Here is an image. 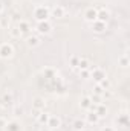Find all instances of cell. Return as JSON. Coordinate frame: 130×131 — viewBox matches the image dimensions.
Returning <instances> with one entry per match:
<instances>
[{
	"instance_id": "cell-1",
	"label": "cell",
	"mask_w": 130,
	"mask_h": 131,
	"mask_svg": "<svg viewBox=\"0 0 130 131\" xmlns=\"http://www.w3.org/2000/svg\"><path fill=\"white\" fill-rule=\"evenodd\" d=\"M49 15H51V9H49L48 6H43V5L35 6V9H34V17H35L37 21H46V20L49 18Z\"/></svg>"
},
{
	"instance_id": "cell-2",
	"label": "cell",
	"mask_w": 130,
	"mask_h": 131,
	"mask_svg": "<svg viewBox=\"0 0 130 131\" xmlns=\"http://www.w3.org/2000/svg\"><path fill=\"white\" fill-rule=\"evenodd\" d=\"M89 72H90V78L95 81V82H101L104 78H107V75H106V72H104V69H101V67H97V66H90L89 67Z\"/></svg>"
},
{
	"instance_id": "cell-3",
	"label": "cell",
	"mask_w": 130,
	"mask_h": 131,
	"mask_svg": "<svg viewBox=\"0 0 130 131\" xmlns=\"http://www.w3.org/2000/svg\"><path fill=\"white\" fill-rule=\"evenodd\" d=\"M12 57H14V46L11 43H2L0 44V58L9 60Z\"/></svg>"
},
{
	"instance_id": "cell-4",
	"label": "cell",
	"mask_w": 130,
	"mask_h": 131,
	"mask_svg": "<svg viewBox=\"0 0 130 131\" xmlns=\"http://www.w3.org/2000/svg\"><path fill=\"white\" fill-rule=\"evenodd\" d=\"M37 32L38 34H41V35H49V34L52 32V25L46 20V21H38V25H37Z\"/></svg>"
},
{
	"instance_id": "cell-5",
	"label": "cell",
	"mask_w": 130,
	"mask_h": 131,
	"mask_svg": "<svg viewBox=\"0 0 130 131\" xmlns=\"http://www.w3.org/2000/svg\"><path fill=\"white\" fill-rule=\"evenodd\" d=\"M84 20L86 21H89V23H94L95 20H97L98 17V9L97 8H94V6H90V8H87L86 11H84Z\"/></svg>"
},
{
	"instance_id": "cell-6",
	"label": "cell",
	"mask_w": 130,
	"mask_h": 131,
	"mask_svg": "<svg viewBox=\"0 0 130 131\" xmlns=\"http://www.w3.org/2000/svg\"><path fill=\"white\" fill-rule=\"evenodd\" d=\"M17 28H18L20 34H22V35H25V37H28V35L31 34V29H32L31 23H29V21H26V20H20V21L17 23Z\"/></svg>"
},
{
	"instance_id": "cell-7",
	"label": "cell",
	"mask_w": 130,
	"mask_h": 131,
	"mask_svg": "<svg viewBox=\"0 0 130 131\" xmlns=\"http://www.w3.org/2000/svg\"><path fill=\"white\" fill-rule=\"evenodd\" d=\"M48 127H49L51 130H58V128L61 127V119H60L58 116H51L49 121H48Z\"/></svg>"
},
{
	"instance_id": "cell-8",
	"label": "cell",
	"mask_w": 130,
	"mask_h": 131,
	"mask_svg": "<svg viewBox=\"0 0 130 131\" xmlns=\"http://www.w3.org/2000/svg\"><path fill=\"white\" fill-rule=\"evenodd\" d=\"M90 26H92V31L97 34H101L107 29V23H103V21H98V20H95L94 23H90Z\"/></svg>"
},
{
	"instance_id": "cell-9",
	"label": "cell",
	"mask_w": 130,
	"mask_h": 131,
	"mask_svg": "<svg viewBox=\"0 0 130 131\" xmlns=\"http://www.w3.org/2000/svg\"><path fill=\"white\" fill-rule=\"evenodd\" d=\"M52 17H55V18H64L66 17V8L61 6V5H57L52 9Z\"/></svg>"
},
{
	"instance_id": "cell-10",
	"label": "cell",
	"mask_w": 130,
	"mask_h": 131,
	"mask_svg": "<svg viewBox=\"0 0 130 131\" xmlns=\"http://www.w3.org/2000/svg\"><path fill=\"white\" fill-rule=\"evenodd\" d=\"M99 116H98L95 111H89L87 114H86V119H84V122L86 124H90V125H95V124H98L99 122Z\"/></svg>"
},
{
	"instance_id": "cell-11",
	"label": "cell",
	"mask_w": 130,
	"mask_h": 131,
	"mask_svg": "<svg viewBox=\"0 0 130 131\" xmlns=\"http://www.w3.org/2000/svg\"><path fill=\"white\" fill-rule=\"evenodd\" d=\"M0 101H2V104L5 105V108H6V105H9V104L14 102V95H12V92H5V93L0 96Z\"/></svg>"
},
{
	"instance_id": "cell-12",
	"label": "cell",
	"mask_w": 130,
	"mask_h": 131,
	"mask_svg": "<svg viewBox=\"0 0 130 131\" xmlns=\"http://www.w3.org/2000/svg\"><path fill=\"white\" fill-rule=\"evenodd\" d=\"M46 99H43V98H35L32 101V108L34 110H40V111H43L44 110V107H46Z\"/></svg>"
},
{
	"instance_id": "cell-13",
	"label": "cell",
	"mask_w": 130,
	"mask_h": 131,
	"mask_svg": "<svg viewBox=\"0 0 130 131\" xmlns=\"http://www.w3.org/2000/svg\"><path fill=\"white\" fill-rule=\"evenodd\" d=\"M5 131H22V125L17 121H8L6 127L3 128Z\"/></svg>"
},
{
	"instance_id": "cell-14",
	"label": "cell",
	"mask_w": 130,
	"mask_h": 131,
	"mask_svg": "<svg viewBox=\"0 0 130 131\" xmlns=\"http://www.w3.org/2000/svg\"><path fill=\"white\" fill-rule=\"evenodd\" d=\"M92 104H94V102H92L90 96H83V98L80 99V108H81V110H86V111H89Z\"/></svg>"
},
{
	"instance_id": "cell-15",
	"label": "cell",
	"mask_w": 130,
	"mask_h": 131,
	"mask_svg": "<svg viewBox=\"0 0 130 131\" xmlns=\"http://www.w3.org/2000/svg\"><path fill=\"white\" fill-rule=\"evenodd\" d=\"M90 66H92V64H90L89 58H86V57H80V63H78V67H77V70H75V72H80V70H87Z\"/></svg>"
},
{
	"instance_id": "cell-16",
	"label": "cell",
	"mask_w": 130,
	"mask_h": 131,
	"mask_svg": "<svg viewBox=\"0 0 130 131\" xmlns=\"http://www.w3.org/2000/svg\"><path fill=\"white\" fill-rule=\"evenodd\" d=\"M40 43H41V41H40V38H38L37 35H31V34H29V35L26 37V44H28L29 47H37V46H40Z\"/></svg>"
},
{
	"instance_id": "cell-17",
	"label": "cell",
	"mask_w": 130,
	"mask_h": 131,
	"mask_svg": "<svg viewBox=\"0 0 130 131\" xmlns=\"http://www.w3.org/2000/svg\"><path fill=\"white\" fill-rule=\"evenodd\" d=\"M116 124H118L119 127H123V128H127V127H129V116H127V113L119 114V116L116 117Z\"/></svg>"
},
{
	"instance_id": "cell-18",
	"label": "cell",
	"mask_w": 130,
	"mask_h": 131,
	"mask_svg": "<svg viewBox=\"0 0 130 131\" xmlns=\"http://www.w3.org/2000/svg\"><path fill=\"white\" fill-rule=\"evenodd\" d=\"M97 20L98 21H103V23H107V21L110 20V12H109L107 9H101V11H98Z\"/></svg>"
},
{
	"instance_id": "cell-19",
	"label": "cell",
	"mask_w": 130,
	"mask_h": 131,
	"mask_svg": "<svg viewBox=\"0 0 130 131\" xmlns=\"http://www.w3.org/2000/svg\"><path fill=\"white\" fill-rule=\"evenodd\" d=\"M49 117H51V114H49V113H46V111L43 110V111L38 114V117H37L35 121H37L40 125H48V121H49Z\"/></svg>"
},
{
	"instance_id": "cell-20",
	"label": "cell",
	"mask_w": 130,
	"mask_h": 131,
	"mask_svg": "<svg viewBox=\"0 0 130 131\" xmlns=\"http://www.w3.org/2000/svg\"><path fill=\"white\" fill-rule=\"evenodd\" d=\"M72 128L75 131H83L86 128V122H84L83 119H75V121L72 122Z\"/></svg>"
},
{
	"instance_id": "cell-21",
	"label": "cell",
	"mask_w": 130,
	"mask_h": 131,
	"mask_svg": "<svg viewBox=\"0 0 130 131\" xmlns=\"http://www.w3.org/2000/svg\"><path fill=\"white\" fill-rule=\"evenodd\" d=\"M95 113H97L99 117H104L107 114V107L101 102V104H97V108H95Z\"/></svg>"
},
{
	"instance_id": "cell-22",
	"label": "cell",
	"mask_w": 130,
	"mask_h": 131,
	"mask_svg": "<svg viewBox=\"0 0 130 131\" xmlns=\"http://www.w3.org/2000/svg\"><path fill=\"white\" fill-rule=\"evenodd\" d=\"M8 34H9L11 38H20V37H22V34L18 31L17 25H15V26H9V28H8Z\"/></svg>"
},
{
	"instance_id": "cell-23",
	"label": "cell",
	"mask_w": 130,
	"mask_h": 131,
	"mask_svg": "<svg viewBox=\"0 0 130 131\" xmlns=\"http://www.w3.org/2000/svg\"><path fill=\"white\" fill-rule=\"evenodd\" d=\"M78 63H80V57H78V55H72V57H70V60H69V66H70L73 70H77Z\"/></svg>"
},
{
	"instance_id": "cell-24",
	"label": "cell",
	"mask_w": 130,
	"mask_h": 131,
	"mask_svg": "<svg viewBox=\"0 0 130 131\" xmlns=\"http://www.w3.org/2000/svg\"><path fill=\"white\" fill-rule=\"evenodd\" d=\"M98 84H99L104 90H110V89H112V81H110L109 78H104V79H103L101 82H98Z\"/></svg>"
},
{
	"instance_id": "cell-25",
	"label": "cell",
	"mask_w": 130,
	"mask_h": 131,
	"mask_svg": "<svg viewBox=\"0 0 130 131\" xmlns=\"http://www.w3.org/2000/svg\"><path fill=\"white\" fill-rule=\"evenodd\" d=\"M118 64L121 67H129V57H127V53H124L123 57L118 58Z\"/></svg>"
},
{
	"instance_id": "cell-26",
	"label": "cell",
	"mask_w": 130,
	"mask_h": 131,
	"mask_svg": "<svg viewBox=\"0 0 130 131\" xmlns=\"http://www.w3.org/2000/svg\"><path fill=\"white\" fill-rule=\"evenodd\" d=\"M43 72H44L46 78H49V79H51V78H52L54 75H57V70H55V69H52V67H46V69H44Z\"/></svg>"
},
{
	"instance_id": "cell-27",
	"label": "cell",
	"mask_w": 130,
	"mask_h": 131,
	"mask_svg": "<svg viewBox=\"0 0 130 131\" xmlns=\"http://www.w3.org/2000/svg\"><path fill=\"white\" fill-rule=\"evenodd\" d=\"M12 114H14L15 117L22 116V114H23V108H22L20 105H15V107H14V110H12Z\"/></svg>"
},
{
	"instance_id": "cell-28",
	"label": "cell",
	"mask_w": 130,
	"mask_h": 131,
	"mask_svg": "<svg viewBox=\"0 0 130 131\" xmlns=\"http://www.w3.org/2000/svg\"><path fill=\"white\" fill-rule=\"evenodd\" d=\"M103 93H104V89L99 85V84H95V87H94V95H98V96H103Z\"/></svg>"
},
{
	"instance_id": "cell-29",
	"label": "cell",
	"mask_w": 130,
	"mask_h": 131,
	"mask_svg": "<svg viewBox=\"0 0 130 131\" xmlns=\"http://www.w3.org/2000/svg\"><path fill=\"white\" fill-rule=\"evenodd\" d=\"M9 26V18L8 17H0V28H6Z\"/></svg>"
},
{
	"instance_id": "cell-30",
	"label": "cell",
	"mask_w": 130,
	"mask_h": 131,
	"mask_svg": "<svg viewBox=\"0 0 130 131\" xmlns=\"http://www.w3.org/2000/svg\"><path fill=\"white\" fill-rule=\"evenodd\" d=\"M80 76L84 78V79L90 78V72H89V69H87V70H80Z\"/></svg>"
},
{
	"instance_id": "cell-31",
	"label": "cell",
	"mask_w": 130,
	"mask_h": 131,
	"mask_svg": "<svg viewBox=\"0 0 130 131\" xmlns=\"http://www.w3.org/2000/svg\"><path fill=\"white\" fill-rule=\"evenodd\" d=\"M6 124H8V119L5 116H0V130H3L6 127Z\"/></svg>"
},
{
	"instance_id": "cell-32",
	"label": "cell",
	"mask_w": 130,
	"mask_h": 131,
	"mask_svg": "<svg viewBox=\"0 0 130 131\" xmlns=\"http://www.w3.org/2000/svg\"><path fill=\"white\" fill-rule=\"evenodd\" d=\"M40 113H41V111H40V110H34V108H32V111H31V116H32L34 119H37V117H38V114H40Z\"/></svg>"
},
{
	"instance_id": "cell-33",
	"label": "cell",
	"mask_w": 130,
	"mask_h": 131,
	"mask_svg": "<svg viewBox=\"0 0 130 131\" xmlns=\"http://www.w3.org/2000/svg\"><path fill=\"white\" fill-rule=\"evenodd\" d=\"M38 131H54V130H51L48 125H41V128H40Z\"/></svg>"
},
{
	"instance_id": "cell-34",
	"label": "cell",
	"mask_w": 130,
	"mask_h": 131,
	"mask_svg": "<svg viewBox=\"0 0 130 131\" xmlns=\"http://www.w3.org/2000/svg\"><path fill=\"white\" fill-rule=\"evenodd\" d=\"M3 11H5V6H3V2H0V15L3 14Z\"/></svg>"
},
{
	"instance_id": "cell-35",
	"label": "cell",
	"mask_w": 130,
	"mask_h": 131,
	"mask_svg": "<svg viewBox=\"0 0 130 131\" xmlns=\"http://www.w3.org/2000/svg\"><path fill=\"white\" fill-rule=\"evenodd\" d=\"M103 131H115L113 127H106V128H103Z\"/></svg>"
},
{
	"instance_id": "cell-36",
	"label": "cell",
	"mask_w": 130,
	"mask_h": 131,
	"mask_svg": "<svg viewBox=\"0 0 130 131\" xmlns=\"http://www.w3.org/2000/svg\"><path fill=\"white\" fill-rule=\"evenodd\" d=\"M3 110H5V105H3V104H2V101H0V113H2Z\"/></svg>"
}]
</instances>
